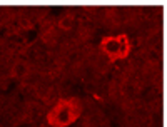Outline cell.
<instances>
[{
	"label": "cell",
	"instance_id": "2",
	"mask_svg": "<svg viewBox=\"0 0 167 127\" xmlns=\"http://www.w3.org/2000/svg\"><path fill=\"white\" fill-rule=\"evenodd\" d=\"M100 50L109 59V62H117L130 53V40L125 33L107 35L100 42Z\"/></svg>",
	"mask_w": 167,
	"mask_h": 127
},
{
	"label": "cell",
	"instance_id": "1",
	"mask_svg": "<svg viewBox=\"0 0 167 127\" xmlns=\"http://www.w3.org/2000/svg\"><path fill=\"white\" fill-rule=\"evenodd\" d=\"M82 105L75 97L60 99L47 114V124L50 127H67L80 117Z\"/></svg>",
	"mask_w": 167,
	"mask_h": 127
}]
</instances>
